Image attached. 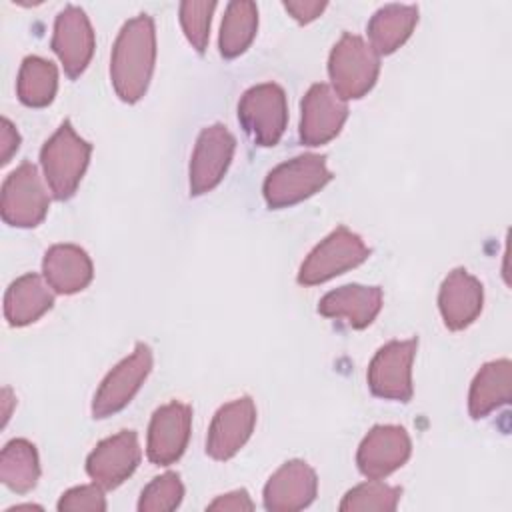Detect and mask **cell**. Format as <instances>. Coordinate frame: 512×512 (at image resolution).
Instances as JSON below:
<instances>
[{"instance_id": "ac0fdd59", "label": "cell", "mask_w": 512, "mask_h": 512, "mask_svg": "<svg viewBox=\"0 0 512 512\" xmlns=\"http://www.w3.org/2000/svg\"><path fill=\"white\" fill-rule=\"evenodd\" d=\"M484 290L478 278L464 268H454L438 292V308L446 328L464 330L482 312Z\"/></svg>"}, {"instance_id": "44dd1931", "label": "cell", "mask_w": 512, "mask_h": 512, "mask_svg": "<svg viewBox=\"0 0 512 512\" xmlns=\"http://www.w3.org/2000/svg\"><path fill=\"white\" fill-rule=\"evenodd\" d=\"M512 396V366L508 358L484 364L470 386L468 410L472 418H484L500 406L508 404Z\"/></svg>"}, {"instance_id": "4316f807", "label": "cell", "mask_w": 512, "mask_h": 512, "mask_svg": "<svg viewBox=\"0 0 512 512\" xmlns=\"http://www.w3.org/2000/svg\"><path fill=\"white\" fill-rule=\"evenodd\" d=\"M400 496H402V490L398 486L370 480L348 490L340 502V510L342 512H360V510L390 512V510H396Z\"/></svg>"}, {"instance_id": "2e32d148", "label": "cell", "mask_w": 512, "mask_h": 512, "mask_svg": "<svg viewBox=\"0 0 512 512\" xmlns=\"http://www.w3.org/2000/svg\"><path fill=\"white\" fill-rule=\"evenodd\" d=\"M94 44V30L86 12L78 6H66L54 22L52 50L70 78H78L86 70Z\"/></svg>"}, {"instance_id": "7c38bea8", "label": "cell", "mask_w": 512, "mask_h": 512, "mask_svg": "<svg viewBox=\"0 0 512 512\" xmlns=\"http://www.w3.org/2000/svg\"><path fill=\"white\" fill-rule=\"evenodd\" d=\"M192 428V408L184 402L160 406L148 426V460L156 466L174 464L186 450Z\"/></svg>"}, {"instance_id": "83f0119b", "label": "cell", "mask_w": 512, "mask_h": 512, "mask_svg": "<svg viewBox=\"0 0 512 512\" xmlns=\"http://www.w3.org/2000/svg\"><path fill=\"white\" fill-rule=\"evenodd\" d=\"M184 496V486L178 474L166 472L156 476L144 490L138 502L140 512H168L180 506Z\"/></svg>"}, {"instance_id": "9a60e30c", "label": "cell", "mask_w": 512, "mask_h": 512, "mask_svg": "<svg viewBox=\"0 0 512 512\" xmlns=\"http://www.w3.org/2000/svg\"><path fill=\"white\" fill-rule=\"evenodd\" d=\"M254 424L256 406L250 396H240L220 406L208 428L206 454L214 460L232 458L248 442Z\"/></svg>"}, {"instance_id": "6da1fadb", "label": "cell", "mask_w": 512, "mask_h": 512, "mask_svg": "<svg viewBox=\"0 0 512 512\" xmlns=\"http://www.w3.org/2000/svg\"><path fill=\"white\" fill-rule=\"evenodd\" d=\"M156 60V32L148 14L130 18L112 48L110 80L122 102H138L150 84Z\"/></svg>"}, {"instance_id": "836d02e7", "label": "cell", "mask_w": 512, "mask_h": 512, "mask_svg": "<svg viewBox=\"0 0 512 512\" xmlns=\"http://www.w3.org/2000/svg\"><path fill=\"white\" fill-rule=\"evenodd\" d=\"M2 402H4V422H2V424H6L8 418H10V406L14 404V398H12L10 388H4V390H2Z\"/></svg>"}, {"instance_id": "30bf717a", "label": "cell", "mask_w": 512, "mask_h": 512, "mask_svg": "<svg viewBox=\"0 0 512 512\" xmlns=\"http://www.w3.org/2000/svg\"><path fill=\"white\" fill-rule=\"evenodd\" d=\"M234 148L236 140L224 124H212L200 132L190 160V196L206 194L220 184Z\"/></svg>"}, {"instance_id": "d4e9b609", "label": "cell", "mask_w": 512, "mask_h": 512, "mask_svg": "<svg viewBox=\"0 0 512 512\" xmlns=\"http://www.w3.org/2000/svg\"><path fill=\"white\" fill-rule=\"evenodd\" d=\"M258 28V8L254 2L236 0L226 6L220 26V54L224 58L240 56L254 40Z\"/></svg>"}, {"instance_id": "e0dca14e", "label": "cell", "mask_w": 512, "mask_h": 512, "mask_svg": "<svg viewBox=\"0 0 512 512\" xmlns=\"http://www.w3.org/2000/svg\"><path fill=\"white\" fill-rule=\"evenodd\" d=\"M318 492V478L304 460L282 464L264 486V508L272 512H294L312 504Z\"/></svg>"}, {"instance_id": "3957f363", "label": "cell", "mask_w": 512, "mask_h": 512, "mask_svg": "<svg viewBox=\"0 0 512 512\" xmlns=\"http://www.w3.org/2000/svg\"><path fill=\"white\" fill-rule=\"evenodd\" d=\"M380 72V58L360 36L342 34L328 58L332 90L342 100L362 98L372 90Z\"/></svg>"}, {"instance_id": "f1b7e54d", "label": "cell", "mask_w": 512, "mask_h": 512, "mask_svg": "<svg viewBox=\"0 0 512 512\" xmlns=\"http://www.w3.org/2000/svg\"><path fill=\"white\" fill-rule=\"evenodd\" d=\"M216 10V2H182L180 4V24L182 30L196 52H204L208 46L210 20Z\"/></svg>"}, {"instance_id": "cb8c5ba5", "label": "cell", "mask_w": 512, "mask_h": 512, "mask_svg": "<svg viewBox=\"0 0 512 512\" xmlns=\"http://www.w3.org/2000/svg\"><path fill=\"white\" fill-rule=\"evenodd\" d=\"M40 478L36 446L24 438L10 440L0 454V480L18 494L30 492Z\"/></svg>"}, {"instance_id": "277c9868", "label": "cell", "mask_w": 512, "mask_h": 512, "mask_svg": "<svg viewBox=\"0 0 512 512\" xmlns=\"http://www.w3.org/2000/svg\"><path fill=\"white\" fill-rule=\"evenodd\" d=\"M332 180L326 158L318 154H302L276 166L264 180V200L270 208H286L298 204Z\"/></svg>"}, {"instance_id": "7a4b0ae2", "label": "cell", "mask_w": 512, "mask_h": 512, "mask_svg": "<svg viewBox=\"0 0 512 512\" xmlns=\"http://www.w3.org/2000/svg\"><path fill=\"white\" fill-rule=\"evenodd\" d=\"M90 152L92 146L76 134L70 120H64L44 142L40 150V164L46 184L56 200H68L74 196L88 168Z\"/></svg>"}, {"instance_id": "ba28073f", "label": "cell", "mask_w": 512, "mask_h": 512, "mask_svg": "<svg viewBox=\"0 0 512 512\" xmlns=\"http://www.w3.org/2000/svg\"><path fill=\"white\" fill-rule=\"evenodd\" d=\"M152 370V350L148 344L138 342L134 352L118 362L102 380L92 400V416L108 418L120 412L140 390Z\"/></svg>"}, {"instance_id": "484cf974", "label": "cell", "mask_w": 512, "mask_h": 512, "mask_svg": "<svg viewBox=\"0 0 512 512\" xmlns=\"http://www.w3.org/2000/svg\"><path fill=\"white\" fill-rule=\"evenodd\" d=\"M58 88V70L50 60L40 56H26L18 72V98L30 108L48 106Z\"/></svg>"}, {"instance_id": "ffe728a7", "label": "cell", "mask_w": 512, "mask_h": 512, "mask_svg": "<svg viewBox=\"0 0 512 512\" xmlns=\"http://www.w3.org/2000/svg\"><path fill=\"white\" fill-rule=\"evenodd\" d=\"M46 284L58 294H76L84 290L94 274L92 260L76 244H54L42 260Z\"/></svg>"}, {"instance_id": "5bb4252c", "label": "cell", "mask_w": 512, "mask_h": 512, "mask_svg": "<svg viewBox=\"0 0 512 512\" xmlns=\"http://www.w3.org/2000/svg\"><path fill=\"white\" fill-rule=\"evenodd\" d=\"M346 118V102L328 84H314L302 100L300 140L306 146L326 144L340 134Z\"/></svg>"}, {"instance_id": "8992f818", "label": "cell", "mask_w": 512, "mask_h": 512, "mask_svg": "<svg viewBox=\"0 0 512 512\" xmlns=\"http://www.w3.org/2000/svg\"><path fill=\"white\" fill-rule=\"evenodd\" d=\"M238 120L258 146L278 144L288 122L284 90L274 82L248 88L238 102Z\"/></svg>"}, {"instance_id": "f546056e", "label": "cell", "mask_w": 512, "mask_h": 512, "mask_svg": "<svg viewBox=\"0 0 512 512\" xmlns=\"http://www.w3.org/2000/svg\"><path fill=\"white\" fill-rule=\"evenodd\" d=\"M58 510H88V512H102L106 510L104 488L94 484L76 486L62 494L58 500Z\"/></svg>"}, {"instance_id": "d6a6232c", "label": "cell", "mask_w": 512, "mask_h": 512, "mask_svg": "<svg viewBox=\"0 0 512 512\" xmlns=\"http://www.w3.org/2000/svg\"><path fill=\"white\" fill-rule=\"evenodd\" d=\"M20 146V136L16 132V128L12 126V122L8 118H2V130H0V150H2V164H8L12 154L18 150Z\"/></svg>"}, {"instance_id": "5b68a950", "label": "cell", "mask_w": 512, "mask_h": 512, "mask_svg": "<svg viewBox=\"0 0 512 512\" xmlns=\"http://www.w3.org/2000/svg\"><path fill=\"white\" fill-rule=\"evenodd\" d=\"M368 256L370 248L364 244V240L346 226H338L302 262L298 282L304 286L322 284L350 268L360 266Z\"/></svg>"}, {"instance_id": "7402d4cb", "label": "cell", "mask_w": 512, "mask_h": 512, "mask_svg": "<svg viewBox=\"0 0 512 512\" xmlns=\"http://www.w3.org/2000/svg\"><path fill=\"white\" fill-rule=\"evenodd\" d=\"M54 304V296L38 274L16 278L4 296V316L10 326H26L44 316Z\"/></svg>"}, {"instance_id": "d6986e66", "label": "cell", "mask_w": 512, "mask_h": 512, "mask_svg": "<svg viewBox=\"0 0 512 512\" xmlns=\"http://www.w3.org/2000/svg\"><path fill=\"white\" fill-rule=\"evenodd\" d=\"M382 308V290L378 286L346 284L330 290L320 302L318 312L326 318L344 320L350 328H366Z\"/></svg>"}, {"instance_id": "1f68e13d", "label": "cell", "mask_w": 512, "mask_h": 512, "mask_svg": "<svg viewBox=\"0 0 512 512\" xmlns=\"http://www.w3.org/2000/svg\"><path fill=\"white\" fill-rule=\"evenodd\" d=\"M284 8L288 14H292L294 20H298L300 24H308L324 12L326 2H284Z\"/></svg>"}, {"instance_id": "9c48e42d", "label": "cell", "mask_w": 512, "mask_h": 512, "mask_svg": "<svg viewBox=\"0 0 512 512\" xmlns=\"http://www.w3.org/2000/svg\"><path fill=\"white\" fill-rule=\"evenodd\" d=\"M2 218L16 228L38 226L48 212V194L34 164L24 162L2 184Z\"/></svg>"}, {"instance_id": "4fadbf2b", "label": "cell", "mask_w": 512, "mask_h": 512, "mask_svg": "<svg viewBox=\"0 0 512 512\" xmlns=\"http://www.w3.org/2000/svg\"><path fill=\"white\" fill-rule=\"evenodd\" d=\"M142 458L138 436L134 430H122L102 440L86 458L88 476L102 486L112 490L132 476Z\"/></svg>"}, {"instance_id": "e575fe53", "label": "cell", "mask_w": 512, "mask_h": 512, "mask_svg": "<svg viewBox=\"0 0 512 512\" xmlns=\"http://www.w3.org/2000/svg\"><path fill=\"white\" fill-rule=\"evenodd\" d=\"M16 510H42L40 506H34V504H24V506H14V508H10L8 512H16Z\"/></svg>"}, {"instance_id": "603a6c76", "label": "cell", "mask_w": 512, "mask_h": 512, "mask_svg": "<svg viewBox=\"0 0 512 512\" xmlns=\"http://www.w3.org/2000/svg\"><path fill=\"white\" fill-rule=\"evenodd\" d=\"M418 22V8L412 4H386L374 12L368 22V38L372 50L380 54H392L412 34Z\"/></svg>"}, {"instance_id": "52a82bcc", "label": "cell", "mask_w": 512, "mask_h": 512, "mask_svg": "<svg viewBox=\"0 0 512 512\" xmlns=\"http://www.w3.org/2000/svg\"><path fill=\"white\" fill-rule=\"evenodd\" d=\"M418 340H392L384 344L368 366V386L384 400L408 402L412 398V362Z\"/></svg>"}, {"instance_id": "8fae6325", "label": "cell", "mask_w": 512, "mask_h": 512, "mask_svg": "<svg viewBox=\"0 0 512 512\" xmlns=\"http://www.w3.org/2000/svg\"><path fill=\"white\" fill-rule=\"evenodd\" d=\"M410 452L412 442L402 426L378 424L360 442L356 464L366 478L380 480L398 470L410 458Z\"/></svg>"}, {"instance_id": "4dcf8cb0", "label": "cell", "mask_w": 512, "mask_h": 512, "mask_svg": "<svg viewBox=\"0 0 512 512\" xmlns=\"http://www.w3.org/2000/svg\"><path fill=\"white\" fill-rule=\"evenodd\" d=\"M252 508H254V502L250 500L246 490H234V492L222 494L208 504V510H252Z\"/></svg>"}]
</instances>
